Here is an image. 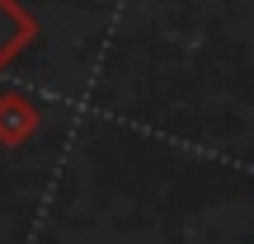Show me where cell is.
<instances>
[{
    "mask_svg": "<svg viewBox=\"0 0 254 244\" xmlns=\"http://www.w3.org/2000/svg\"><path fill=\"white\" fill-rule=\"evenodd\" d=\"M24 132H33V108H28L19 94H5V99H0V136L14 141V136H24Z\"/></svg>",
    "mask_w": 254,
    "mask_h": 244,
    "instance_id": "2",
    "label": "cell"
},
{
    "mask_svg": "<svg viewBox=\"0 0 254 244\" xmlns=\"http://www.w3.org/2000/svg\"><path fill=\"white\" fill-rule=\"evenodd\" d=\"M38 43V19L19 0H0V71Z\"/></svg>",
    "mask_w": 254,
    "mask_h": 244,
    "instance_id": "1",
    "label": "cell"
}]
</instances>
